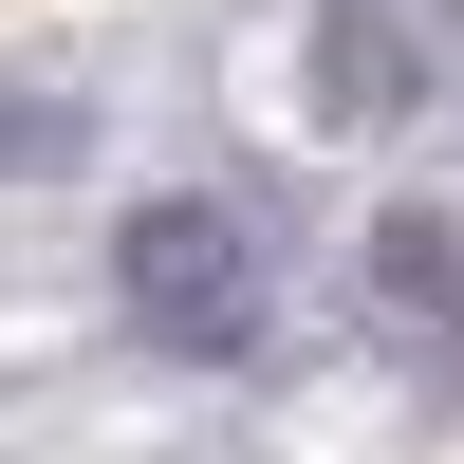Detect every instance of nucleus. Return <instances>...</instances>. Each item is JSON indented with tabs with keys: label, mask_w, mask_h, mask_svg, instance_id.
<instances>
[{
	"label": "nucleus",
	"mask_w": 464,
	"mask_h": 464,
	"mask_svg": "<svg viewBox=\"0 0 464 464\" xmlns=\"http://www.w3.org/2000/svg\"><path fill=\"white\" fill-rule=\"evenodd\" d=\"M111 297H130V334H149V353H186V372H223V353H260V334H279L260 223L205 205V186H168V205L111 223Z\"/></svg>",
	"instance_id": "f257e3e1"
},
{
	"label": "nucleus",
	"mask_w": 464,
	"mask_h": 464,
	"mask_svg": "<svg viewBox=\"0 0 464 464\" xmlns=\"http://www.w3.org/2000/svg\"><path fill=\"white\" fill-rule=\"evenodd\" d=\"M316 111L334 130H446L464 111V0H316Z\"/></svg>",
	"instance_id": "f03ea898"
},
{
	"label": "nucleus",
	"mask_w": 464,
	"mask_h": 464,
	"mask_svg": "<svg viewBox=\"0 0 464 464\" xmlns=\"http://www.w3.org/2000/svg\"><path fill=\"white\" fill-rule=\"evenodd\" d=\"M372 297H409V316H464V242H446V223H372Z\"/></svg>",
	"instance_id": "7ed1b4c3"
}]
</instances>
